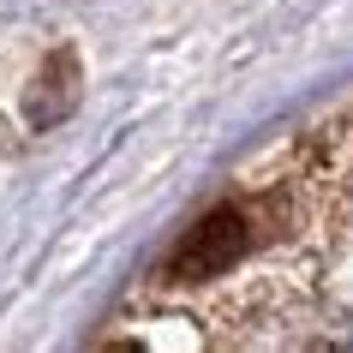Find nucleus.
<instances>
[{
  "mask_svg": "<svg viewBox=\"0 0 353 353\" xmlns=\"http://www.w3.org/2000/svg\"><path fill=\"white\" fill-rule=\"evenodd\" d=\"M245 210H210L204 222L192 228L186 234V245H180V252H174V263H168V276L174 281H204V276H222L228 263L240 258L245 252V240H252V234H245Z\"/></svg>",
  "mask_w": 353,
  "mask_h": 353,
  "instance_id": "nucleus-1",
  "label": "nucleus"
}]
</instances>
